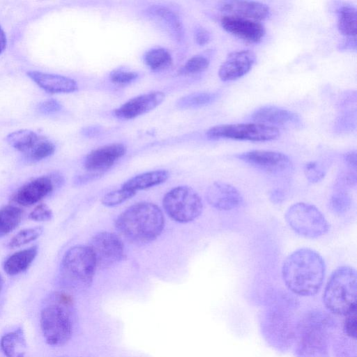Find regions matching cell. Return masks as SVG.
I'll use <instances>...</instances> for the list:
<instances>
[{"instance_id":"obj_1","label":"cell","mask_w":357,"mask_h":357,"mask_svg":"<svg viewBox=\"0 0 357 357\" xmlns=\"http://www.w3.org/2000/svg\"><path fill=\"white\" fill-rule=\"evenodd\" d=\"M325 272L322 257L307 248L297 249L289 255L282 268V276L287 287L302 296H311L319 291Z\"/></svg>"},{"instance_id":"obj_2","label":"cell","mask_w":357,"mask_h":357,"mask_svg":"<svg viewBox=\"0 0 357 357\" xmlns=\"http://www.w3.org/2000/svg\"><path fill=\"white\" fill-rule=\"evenodd\" d=\"M116 227L128 240L147 243L157 238L163 230L165 218L160 208L151 202L136 203L117 218Z\"/></svg>"},{"instance_id":"obj_3","label":"cell","mask_w":357,"mask_h":357,"mask_svg":"<svg viewBox=\"0 0 357 357\" xmlns=\"http://www.w3.org/2000/svg\"><path fill=\"white\" fill-rule=\"evenodd\" d=\"M75 303L65 291L53 293L40 312V328L46 342L62 346L71 338L75 324Z\"/></svg>"},{"instance_id":"obj_4","label":"cell","mask_w":357,"mask_h":357,"mask_svg":"<svg viewBox=\"0 0 357 357\" xmlns=\"http://www.w3.org/2000/svg\"><path fill=\"white\" fill-rule=\"evenodd\" d=\"M356 271L350 266H341L331 275L323 294V302L331 312L345 315L356 309Z\"/></svg>"},{"instance_id":"obj_5","label":"cell","mask_w":357,"mask_h":357,"mask_svg":"<svg viewBox=\"0 0 357 357\" xmlns=\"http://www.w3.org/2000/svg\"><path fill=\"white\" fill-rule=\"evenodd\" d=\"M97 264L89 246L76 245L64 254L61 271L64 279L74 288L85 289L93 282Z\"/></svg>"},{"instance_id":"obj_6","label":"cell","mask_w":357,"mask_h":357,"mask_svg":"<svg viewBox=\"0 0 357 357\" xmlns=\"http://www.w3.org/2000/svg\"><path fill=\"white\" fill-rule=\"evenodd\" d=\"M284 218L296 233L305 238H314L326 234L329 224L324 214L315 206L298 202L288 208Z\"/></svg>"},{"instance_id":"obj_7","label":"cell","mask_w":357,"mask_h":357,"mask_svg":"<svg viewBox=\"0 0 357 357\" xmlns=\"http://www.w3.org/2000/svg\"><path fill=\"white\" fill-rule=\"evenodd\" d=\"M162 206L169 218L181 223L193 221L203 211L200 196L186 185L177 186L168 191L163 197Z\"/></svg>"},{"instance_id":"obj_8","label":"cell","mask_w":357,"mask_h":357,"mask_svg":"<svg viewBox=\"0 0 357 357\" xmlns=\"http://www.w3.org/2000/svg\"><path fill=\"white\" fill-rule=\"evenodd\" d=\"M298 351L301 357H324L327 352V319L321 313L306 314L299 328Z\"/></svg>"},{"instance_id":"obj_9","label":"cell","mask_w":357,"mask_h":357,"mask_svg":"<svg viewBox=\"0 0 357 357\" xmlns=\"http://www.w3.org/2000/svg\"><path fill=\"white\" fill-rule=\"evenodd\" d=\"M206 135L212 139L268 142L278 139L280 132L275 127L252 122L215 126L210 128Z\"/></svg>"},{"instance_id":"obj_10","label":"cell","mask_w":357,"mask_h":357,"mask_svg":"<svg viewBox=\"0 0 357 357\" xmlns=\"http://www.w3.org/2000/svg\"><path fill=\"white\" fill-rule=\"evenodd\" d=\"M236 157L256 169L275 176L289 174L293 169L290 158L278 151L252 150L241 153Z\"/></svg>"},{"instance_id":"obj_11","label":"cell","mask_w":357,"mask_h":357,"mask_svg":"<svg viewBox=\"0 0 357 357\" xmlns=\"http://www.w3.org/2000/svg\"><path fill=\"white\" fill-rule=\"evenodd\" d=\"M97 267L106 268L119 262L124 257V245L121 238L109 231L95 234L89 242Z\"/></svg>"},{"instance_id":"obj_12","label":"cell","mask_w":357,"mask_h":357,"mask_svg":"<svg viewBox=\"0 0 357 357\" xmlns=\"http://www.w3.org/2000/svg\"><path fill=\"white\" fill-rule=\"evenodd\" d=\"M63 182L62 176L58 173L39 176L20 187L13 199L23 206H32L50 195Z\"/></svg>"},{"instance_id":"obj_13","label":"cell","mask_w":357,"mask_h":357,"mask_svg":"<svg viewBox=\"0 0 357 357\" xmlns=\"http://www.w3.org/2000/svg\"><path fill=\"white\" fill-rule=\"evenodd\" d=\"M220 22L227 32L250 43H259L266 33L264 26L255 20L224 15Z\"/></svg>"},{"instance_id":"obj_14","label":"cell","mask_w":357,"mask_h":357,"mask_svg":"<svg viewBox=\"0 0 357 357\" xmlns=\"http://www.w3.org/2000/svg\"><path fill=\"white\" fill-rule=\"evenodd\" d=\"M165 94L159 91H151L134 97L114 111V115L121 120H130L143 115L160 105Z\"/></svg>"},{"instance_id":"obj_15","label":"cell","mask_w":357,"mask_h":357,"mask_svg":"<svg viewBox=\"0 0 357 357\" xmlns=\"http://www.w3.org/2000/svg\"><path fill=\"white\" fill-rule=\"evenodd\" d=\"M256 61V55L250 50H240L229 53L218 70L223 82L236 80L246 75Z\"/></svg>"},{"instance_id":"obj_16","label":"cell","mask_w":357,"mask_h":357,"mask_svg":"<svg viewBox=\"0 0 357 357\" xmlns=\"http://www.w3.org/2000/svg\"><path fill=\"white\" fill-rule=\"evenodd\" d=\"M126 152V147L121 143L107 144L93 150L84 160V168L93 173L103 174Z\"/></svg>"},{"instance_id":"obj_17","label":"cell","mask_w":357,"mask_h":357,"mask_svg":"<svg viewBox=\"0 0 357 357\" xmlns=\"http://www.w3.org/2000/svg\"><path fill=\"white\" fill-rule=\"evenodd\" d=\"M206 199L212 207L220 211L237 208L243 202L241 194L234 186L222 181H215L208 187Z\"/></svg>"},{"instance_id":"obj_18","label":"cell","mask_w":357,"mask_h":357,"mask_svg":"<svg viewBox=\"0 0 357 357\" xmlns=\"http://www.w3.org/2000/svg\"><path fill=\"white\" fill-rule=\"evenodd\" d=\"M220 10L225 15L263 21L271 15L269 6L255 1H226L220 5Z\"/></svg>"},{"instance_id":"obj_19","label":"cell","mask_w":357,"mask_h":357,"mask_svg":"<svg viewBox=\"0 0 357 357\" xmlns=\"http://www.w3.org/2000/svg\"><path fill=\"white\" fill-rule=\"evenodd\" d=\"M250 119L278 128L279 126H297L301 123L300 116L295 112L276 106H264L256 109Z\"/></svg>"},{"instance_id":"obj_20","label":"cell","mask_w":357,"mask_h":357,"mask_svg":"<svg viewBox=\"0 0 357 357\" xmlns=\"http://www.w3.org/2000/svg\"><path fill=\"white\" fill-rule=\"evenodd\" d=\"M26 74L39 87L50 93H67L78 90L77 82L66 76L36 70L28 71Z\"/></svg>"},{"instance_id":"obj_21","label":"cell","mask_w":357,"mask_h":357,"mask_svg":"<svg viewBox=\"0 0 357 357\" xmlns=\"http://www.w3.org/2000/svg\"><path fill=\"white\" fill-rule=\"evenodd\" d=\"M147 13L156 20L175 40L181 41L184 38L182 22L177 14L170 8L159 5L151 6Z\"/></svg>"},{"instance_id":"obj_22","label":"cell","mask_w":357,"mask_h":357,"mask_svg":"<svg viewBox=\"0 0 357 357\" xmlns=\"http://www.w3.org/2000/svg\"><path fill=\"white\" fill-rule=\"evenodd\" d=\"M37 254L38 247L36 245L17 251L5 260L3 268L9 275H18L29 268Z\"/></svg>"},{"instance_id":"obj_23","label":"cell","mask_w":357,"mask_h":357,"mask_svg":"<svg viewBox=\"0 0 357 357\" xmlns=\"http://www.w3.org/2000/svg\"><path fill=\"white\" fill-rule=\"evenodd\" d=\"M169 177V172L164 169L146 172L135 176L123 185L122 188L137 192L165 182Z\"/></svg>"},{"instance_id":"obj_24","label":"cell","mask_w":357,"mask_h":357,"mask_svg":"<svg viewBox=\"0 0 357 357\" xmlns=\"http://www.w3.org/2000/svg\"><path fill=\"white\" fill-rule=\"evenodd\" d=\"M41 137V135H38L32 130L24 129L10 133L6 140L15 149L26 155L35 146Z\"/></svg>"},{"instance_id":"obj_25","label":"cell","mask_w":357,"mask_h":357,"mask_svg":"<svg viewBox=\"0 0 357 357\" xmlns=\"http://www.w3.org/2000/svg\"><path fill=\"white\" fill-rule=\"evenodd\" d=\"M356 8L351 5H343L337 10V29L347 38L356 37Z\"/></svg>"},{"instance_id":"obj_26","label":"cell","mask_w":357,"mask_h":357,"mask_svg":"<svg viewBox=\"0 0 357 357\" xmlns=\"http://www.w3.org/2000/svg\"><path fill=\"white\" fill-rule=\"evenodd\" d=\"M23 211L17 206L7 205L0 208V238L8 235L20 224Z\"/></svg>"},{"instance_id":"obj_27","label":"cell","mask_w":357,"mask_h":357,"mask_svg":"<svg viewBox=\"0 0 357 357\" xmlns=\"http://www.w3.org/2000/svg\"><path fill=\"white\" fill-rule=\"evenodd\" d=\"M145 64L152 70L158 71L168 68L172 63L169 51L162 47L149 50L143 56Z\"/></svg>"},{"instance_id":"obj_28","label":"cell","mask_w":357,"mask_h":357,"mask_svg":"<svg viewBox=\"0 0 357 357\" xmlns=\"http://www.w3.org/2000/svg\"><path fill=\"white\" fill-rule=\"evenodd\" d=\"M219 93L214 92H198L181 98L176 102L181 109L197 108L210 105L218 98Z\"/></svg>"},{"instance_id":"obj_29","label":"cell","mask_w":357,"mask_h":357,"mask_svg":"<svg viewBox=\"0 0 357 357\" xmlns=\"http://www.w3.org/2000/svg\"><path fill=\"white\" fill-rule=\"evenodd\" d=\"M18 345H26L24 331L21 328L5 334L0 340V347L6 357H15L16 347Z\"/></svg>"},{"instance_id":"obj_30","label":"cell","mask_w":357,"mask_h":357,"mask_svg":"<svg viewBox=\"0 0 357 357\" xmlns=\"http://www.w3.org/2000/svg\"><path fill=\"white\" fill-rule=\"evenodd\" d=\"M54 151V144L46 137L42 136L35 146L24 156L27 160L35 162L52 155Z\"/></svg>"},{"instance_id":"obj_31","label":"cell","mask_w":357,"mask_h":357,"mask_svg":"<svg viewBox=\"0 0 357 357\" xmlns=\"http://www.w3.org/2000/svg\"><path fill=\"white\" fill-rule=\"evenodd\" d=\"M43 229L41 227L22 229L10 240L8 247L16 248L25 245L37 239L43 234Z\"/></svg>"},{"instance_id":"obj_32","label":"cell","mask_w":357,"mask_h":357,"mask_svg":"<svg viewBox=\"0 0 357 357\" xmlns=\"http://www.w3.org/2000/svg\"><path fill=\"white\" fill-rule=\"evenodd\" d=\"M210 63V60L203 56L197 55L189 59L181 68V74H197L206 70Z\"/></svg>"},{"instance_id":"obj_33","label":"cell","mask_w":357,"mask_h":357,"mask_svg":"<svg viewBox=\"0 0 357 357\" xmlns=\"http://www.w3.org/2000/svg\"><path fill=\"white\" fill-rule=\"evenodd\" d=\"M135 194L121 187L120 189L106 194L102 199V204L108 207L116 206L132 197Z\"/></svg>"},{"instance_id":"obj_34","label":"cell","mask_w":357,"mask_h":357,"mask_svg":"<svg viewBox=\"0 0 357 357\" xmlns=\"http://www.w3.org/2000/svg\"><path fill=\"white\" fill-rule=\"evenodd\" d=\"M329 204L334 213L342 214L349 208L351 199L345 191L338 190L331 196Z\"/></svg>"},{"instance_id":"obj_35","label":"cell","mask_w":357,"mask_h":357,"mask_svg":"<svg viewBox=\"0 0 357 357\" xmlns=\"http://www.w3.org/2000/svg\"><path fill=\"white\" fill-rule=\"evenodd\" d=\"M139 77L137 72L128 70L124 68H117L111 72L110 80L116 84H128L135 81Z\"/></svg>"},{"instance_id":"obj_36","label":"cell","mask_w":357,"mask_h":357,"mask_svg":"<svg viewBox=\"0 0 357 357\" xmlns=\"http://www.w3.org/2000/svg\"><path fill=\"white\" fill-rule=\"evenodd\" d=\"M304 174L306 178L311 183L320 181L326 174L325 170L316 162L307 163L304 167Z\"/></svg>"},{"instance_id":"obj_37","label":"cell","mask_w":357,"mask_h":357,"mask_svg":"<svg viewBox=\"0 0 357 357\" xmlns=\"http://www.w3.org/2000/svg\"><path fill=\"white\" fill-rule=\"evenodd\" d=\"M343 322L344 334L356 341L357 331L356 309L344 315Z\"/></svg>"},{"instance_id":"obj_38","label":"cell","mask_w":357,"mask_h":357,"mask_svg":"<svg viewBox=\"0 0 357 357\" xmlns=\"http://www.w3.org/2000/svg\"><path fill=\"white\" fill-rule=\"evenodd\" d=\"M52 217V211L45 204L37 205L29 213V218L38 222L48 221L50 220Z\"/></svg>"},{"instance_id":"obj_39","label":"cell","mask_w":357,"mask_h":357,"mask_svg":"<svg viewBox=\"0 0 357 357\" xmlns=\"http://www.w3.org/2000/svg\"><path fill=\"white\" fill-rule=\"evenodd\" d=\"M61 109V105L55 99H48L42 102L38 109L43 114H52L56 112Z\"/></svg>"},{"instance_id":"obj_40","label":"cell","mask_w":357,"mask_h":357,"mask_svg":"<svg viewBox=\"0 0 357 357\" xmlns=\"http://www.w3.org/2000/svg\"><path fill=\"white\" fill-rule=\"evenodd\" d=\"M195 42L201 46L205 45L211 40V33L206 29L199 26L195 29L194 32Z\"/></svg>"},{"instance_id":"obj_41","label":"cell","mask_w":357,"mask_h":357,"mask_svg":"<svg viewBox=\"0 0 357 357\" xmlns=\"http://www.w3.org/2000/svg\"><path fill=\"white\" fill-rule=\"evenodd\" d=\"M101 175H102V174L91 172L86 174L77 176L75 182L77 185H82L89 181H93L100 177Z\"/></svg>"},{"instance_id":"obj_42","label":"cell","mask_w":357,"mask_h":357,"mask_svg":"<svg viewBox=\"0 0 357 357\" xmlns=\"http://www.w3.org/2000/svg\"><path fill=\"white\" fill-rule=\"evenodd\" d=\"M344 160L346 164L351 168L356 170V153L351 151L346 153L344 155Z\"/></svg>"},{"instance_id":"obj_43","label":"cell","mask_w":357,"mask_h":357,"mask_svg":"<svg viewBox=\"0 0 357 357\" xmlns=\"http://www.w3.org/2000/svg\"><path fill=\"white\" fill-rule=\"evenodd\" d=\"M356 37L347 38L340 45L342 50H356Z\"/></svg>"},{"instance_id":"obj_44","label":"cell","mask_w":357,"mask_h":357,"mask_svg":"<svg viewBox=\"0 0 357 357\" xmlns=\"http://www.w3.org/2000/svg\"><path fill=\"white\" fill-rule=\"evenodd\" d=\"M6 43L7 39L6 33L3 29L1 28V26H0V54L5 50L6 47Z\"/></svg>"},{"instance_id":"obj_45","label":"cell","mask_w":357,"mask_h":357,"mask_svg":"<svg viewBox=\"0 0 357 357\" xmlns=\"http://www.w3.org/2000/svg\"><path fill=\"white\" fill-rule=\"evenodd\" d=\"M85 134L86 135H94L98 132L99 129L95 127L88 128L85 130Z\"/></svg>"},{"instance_id":"obj_46","label":"cell","mask_w":357,"mask_h":357,"mask_svg":"<svg viewBox=\"0 0 357 357\" xmlns=\"http://www.w3.org/2000/svg\"><path fill=\"white\" fill-rule=\"evenodd\" d=\"M1 282H2V280H1V275H0V289H1Z\"/></svg>"},{"instance_id":"obj_47","label":"cell","mask_w":357,"mask_h":357,"mask_svg":"<svg viewBox=\"0 0 357 357\" xmlns=\"http://www.w3.org/2000/svg\"><path fill=\"white\" fill-rule=\"evenodd\" d=\"M62 357H65V356H62Z\"/></svg>"}]
</instances>
